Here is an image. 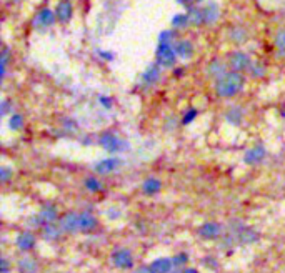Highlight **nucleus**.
<instances>
[{
	"label": "nucleus",
	"instance_id": "obj_1",
	"mask_svg": "<svg viewBox=\"0 0 285 273\" xmlns=\"http://www.w3.org/2000/svg\"><path fill=\"white\" fill-rule=\"evenodd\" d=\"M245 87V77L243 73L237 72H227L223 77L215 80V93L220 98H232L238 95Z\"/></svg>",
	"mask_w": 285,
	"mask_h": 273
},
{
	"label": "nucleus",
	"instance_id": "obj_2",
	"mask_svg": "<svg viewBox=\"0 0 285 273\" xmlns=\"http://www.w3.org/2000/svg\"><path fill=\"white\" fill-rule=\"evenodd\" d=\"M98 145L102 149L110 153V155H115V153H122L129 149V142L120 135H117L114 132H104L98 137Z\"/></svg>",
	"mask_w": 285,
	"mask_h": 273
},
{
	"label": "nucleus",
	"instance_id": "obj_3",
	"mask_svg": "<svg viewBox=\"0 0 285 273\" xmlns=\"http://www.w3.org/2000/svg\"><path fill=\"white\" fill-rule=\"evenodd\" d=\"M230 232H232V235L235 237L237 245H240V246L254 245L260 240V233H258L255 228H252V226H249V225L238 223V222L232 223Z\"/></svg>",
	"mask_w": 285,
	"mask_h": 273
},
{
	"label": "nucleus",
	"instance_id": "obj_4",
	"mask_svg": "<svg viewBox=\"0 0 285 273\" xmlns=\"http://www.w3.org/2000/svg\"><path fill=\"white\" fill-rule=\"evenodd\" d=\"M110 263L118 270H134V265H135L134 253L129 248H125V246H117L110 253Z\"/></svg>",
	"mask_w": 285,
	"mask_h": 273
},
{
	"label": "nucleus",
	"instance_id": "obj_5",
	"mask_svg": "<svg viewBox=\"0 0 285 273\" xmlns=\"http://www.w3.org/2000/svg\"><path fill=\"white\" fill-rule=\"evenodd\" d=\"M198 237L202 240H207V242H218L223 237V225L218 222H203L197 228Z\"/></svg>",
	"mask_w": 285,
	"mask_h": 273
},
{
	"label": "nucleus",
	"instance_id": "obj_6",
	"mask_svg": "<svg viewBox=\"0 0 285 273\" xmlns=\"http://www.w3.org/2000/svg\"><path fill=\"white\" fill-rule=\"evenodd\" d=\"M58 226H60L64 233L75 235V233L80 232V213L74 212V210L64 213V215H60V218H58Z\"/></svg>",
	"mask_w": 285,
	"mask_h": 273
},
{
	"label": "nucleus",
	"instance_id": "obj_7",
	"mask_svg": "<svg viewBox=\"0 0 285 273\" xmlns=\"http://www.w3.org/2000/svg\"><path fill=\"white\" fill-rule=\"evenodd\" d=\"M175 45L172 44H158L157 47V64L160 67H174L177 62Z\"/></svg>",
	"mask_w": 285,
	"mask_h": 273
},
{
	"label": "nucleus",
	"instance_id": "obj_8",
	"mask_svg": "<svg viewBox=\"0 0 285 273\" xmlns=\"http://www.w3.org/2000/svg\"><path fill=\"white\" fill-rule=\"evenodd\" d=\"M252 64H254V62H252L250 57L245 52L235 50V52H232L229 55V67L232 69V72L243 73V72L250 70Z\"/></svg>",
	"mask_w": 285,
	"mask_h": 273
},
{
	"label": "nucleus",
	"instance_id": "obj_9",
	"mask_svg": "<svg viewBox=\"0 0 285 273\" xmlns=\"http://www.w3.org/2000/svg\"><path fill=\"white\" fill-rule=\"evenodd\" d=\"M265 158H267V149H265L262 143L250 146V149L245 150V153H243V163L250 165V166L262 163Z\"/></svg>",
	"mask_w": 285,
	"mask_h": 273
},
{
	"label": "nucleus",
	"instance_id": "obj_10",
	"mask_svg": "<svg viewBox=\"0 0 285 273\" xmlns=\"http://www.w3.org/2000/svg\"><path fill=\"white\" fill-rule=\"evenodd\" d=\"M120 166H122V160L120 158L109 157V158L100 160V162H97L94 165V172L97 173V175H110V173L117 172Z\"/></svg>",
	"mask_w": 285,
	"mask_h": 273
},
{
	"label": "nucleus",
	"instance_id": "obj_11",
	"mask_svg": "<svg viewBox=\"0 0 285 273\" xmlns=\"http://www.w3.org/2000/svg\"><path fill=\"white\" fill-rule=\"evenodd\" d=\"M15 246L22 253H29V251H32L37 246V237L30 230L21 232L17 235V238H15Z\"/></svg>",
	"mask_w": 285,
	"mask_h": 273
},
{
	"label": "nucleus",
	"instance_id": "obj_12",
	"mask_svg": "<svg viewBox=\"0 0 285 273\" xmlns=\"http://www.w3.org/2000/svg\"><path fill=\"white\" fill-rule=\"evenodd\" d=\"M140 190H142V193L145 197H155L162 190V182L157 177H147L142 182Z\"/></svg>",
	"mask_w": 285,
	"mask_h": 273
},
{
	"label": "nucleus",
	"instance_id": "obj_13",
	"mask_svg": "<svg viewBox=\"0 0 285 273\" xmlns=\"http://www.w3.org/2000/svg\"><path fill=\"white\" fill-rule=\"evenodd\" d=\"M40 235H42V238L45 240V242L54 243V242H58V240L62 238L64 232H62L60 226H58V223H47L40 230Z\"/></svg>",
	"mask_w": 285,
	"mask_h": 273
},
{
	"label": "nucleus",
	"instance_id": "obj_14",
	"mask_svg": "<svg viewBox=\"0 0 285 273\" xmlns=\"http://www.w3.org/2000/svg\"><path fill=\"white\" fill-rule=\"evenodd\" d=\"M225 120H227V123H230L232 127H240L245 120V110L238 105L230 107V109L225 112Z\"/></svg>",
	"mask_w": 285,
	"mask_h": 273
},
{
	"label": "nucleus",
	"instance_id": "obj_15",
	"mask_svg": "<svg viewBox=\"0 0 285 273\" xmlns=\"http://www.w3.org/2000/svg\"><path fill=\"white\" fill-rule=\"evenodd\" d=\"M160 69L162 67L158 64H152L150 67H147V70H145L142 75V85L144 87L155 85L158 82V78H160Z\"/></svg>",
	"mask_w": 285,
	"mask_h": 273
},
{
	"label": "nucleus",
	"instance_id": "obj_16",
	"mask_svg": "<svg viewBox=\"0 0 285 273\" xmlns=\"http://www.w3.org/2000/svg\"><path fill=\"white\" fill-rule=\"evenodd\" d=\"M98 226V218L92 212H80V233H90Z\"/></svg>",
	"mask_w": 285,
	"mask_h": 273
},
{
	"label": "nucleus",
	"instance_id": "obj_17",
	"mask_svg": "<svg viewBox=\"0 0 285 273\" xmlns=\"http://www.w3.org/2000/svg\"><path fill=\"white\" fill-rule=\"evenodd\" d=\"M40 217L44 218L45 223H58V218H60V213H58L57 205L54 203H47L40 208Z\"/></svg>",
	"mask_w": 285,
	"mask_h": 273
},
{
	"label": "nucleus",
	"instance_id": "obj_18",
	"mask_svg": "<svg viewBox=\"0 0 285 273\" xmlns=\"http://www.w3.org/2000/svg\"><path fill=\"white\" fill-rule=\"evenodd\" d=\"M150 266L155 273H172L175 268L174 263H172V258H169V257L155 258L154 262L150 263Z\"/></svg>",
	"mask_w": 285,
	"mask_h": 273
},
{
	"label": "nucleus",
	"instance_id": "obj_19",
	"mask_svg": "<svg viewBox=\"0 0 285 273\" xmlns=\"http://www.w3.org/2000/svg\"><path fill=\"white\" fill-rule=\"evenodd\" d=\"M55 15L62 24L69 22L72 17V2L70 0H60L55 7Z\"/></svg>",
	"mask_w": 285,
	"mask_h": 273
},
{
	"label": "nucleus",
	"instance_id": "obj_20",
	"mask_svg": "<svg viewBox=\"0 0 285 273\" xmlns=\"http://www.w3.org/2000/svg\"><path fill=\"white\" fill-rule=\"evenodd\" d=\"M18 273H38V262L32 257H24L17 263Z\"/></svg>",
	"mask_w": 285,
	"mask_h": 273
},
{
	"label": "nucleus",
	"instance_id": "obj_21",
	"mask_svg": "<svg viewBox=\"0 0 285 273\" xmlns=\"http://www.w3.org/2000/svg\"><path fill=\"white\" fill-rule=\"evenodd\" d=\"M227 73V64L220 62V60H212L207 67V75L214 80H218Z\"/></svg>",
	"mask_w": 285,
	"mask_h": 273
},
{
	"label": "nucleus",
	"instance_id": "obj_22",
	"mask_svg": "<svg viewBox=\"0 0 285 273\" xmlns=\"http://www.w3.org/2000/svg\"><path fill=\"white\" fill-rule=\"evenodd\" d=\"M175 52L178 57L182 58H192V55H194V45H192L190 40H180V42L175 44Z\"/></svg>",
	"mask_w": 285,
	"mask_h": 273
},
{
	"label": "nucleus",
	"instance_id": "obj_23",
	"mask_svg": "<svg viewBox=\"0 0 285 273\" xmlns=\"http://www.w3.org/2000/svg\"><path fill=\"white\" fill-rule=\"evenodd\" d=\"M55 12H52L50 9H44L40 10V13L37 15L35 18V24L40 25V27H50L52 24L55 22Z\"/></svg>",
	"mask_w": 285,
	"mask_h": 273
},
{
	"label": "nucleus",
	"instance_id": "obj_24",
	"mask_svg": "<svg viewBox=\"0 0 285 273\" xmlns=\"http://www.w3.org/2000/svg\"><path fill=\"white\" fill-rule=\"evenodd\" d=\"M203 24H215L218 20V7L215 4H209L207 7H203Z\"/></svg>",
	"mask_w": 285,
	"mask_h": 273
},
{
	"label": "nucleus",
	"instance_id": "obj_25",
	"mask_svg": "<svg viewBox=\"0 0 285 273\" xmlns=\"http://www.w3.org/2000/svg\"><path fill=\"white\" fill-rule=\"evenodd\" d=\"M84 186H85V190L90 192V193H98V192H102L104 183L100 182V178H97V177H94V175H90V177H85V180H84Z\"/></svg>",
	"mask_w": 285,
	"mask_h": 273
},
{
	"label": "nucleus",
	"instance_id": "obj_26",
	"mask_svg": "<svg viewBox=\"0 0 285 273\" xmlns=\"http://www.w3.org/2000/svg\"><path fill=\"white\" fill-rule=\"evenodd\" d=\"M187 15H189L190 24H194V25H202L203 24V10L198 9V7H189Z\"/></svg>",
	"mask_w": 285,
	"mask_h": 273
},
{
	"label": "nucleus",
	"instance_id": "obj_27",
	"mask_svg": "<svg viewBox=\"0 0 285 273\" xmlns=\"http://www.w3.org/2000/svg\"><path fill=\"white\" fill-rule=\"evenodd\" d=\"M24 125H25L24 115H21V113H12L9 118V129L12 132H18L24 129Z\"/></svg>",
	"mask_w": 285,
	"mask_h": 273
},
{
	"label": "nucleus",
	"instance_id": "obj_28",
	"mask_svg": "<svg viewBox=\"0 0 285 273\" xmlns=\"http://www.w3.org/2000/svg\"><path fill=\"white\" fill-rule=\"evenodd\" d=\"M229 35H230V38L234 40L235 44H243L245 40H247V37H249L247 32H245V29H243V27H240V25L234 27V29L230 30Z\"/></svg>",
	"mask_w": 285,
	"mask_h": 273
},
{
	"label": "nucleus",
	"instance_id": "obj_29",
	"mask_svg": "<svg viewBox=\"0 0 285 273\" xmlns=\"http://www.w3.org/2000/svg\"><path fill=\"white\" fill-rule=\"evenodd\" d=\"M198 117V110L195 109V107H190V109H187L184 112L182 115V120H180V125H190L192 122H195V118Z\"/></svg>",
	"mask_w": 285,
	"mask_h": 273
},
{
	"label": "nucleus",
	"instance_id": "obj_30",
	"mask_svg": "<svg viewBox=\"0 0 285 273\" xmlns=\"http://www.w3.org/2000/svg\"><path fill=\"white\" fill-rule=\"evenodd\" d=\"M172 263H174L175 268H185L189 263V253H185V251L177 253V255L172 257Z\"/></svg>",
	"mask_w": 285,
	"mask_h": 273
},
{
	"label": "nucleus",
	"instance_id": "obj_31",
	"mask_svg": "<svg viewBox=\"0 0 285 273\" xmlns=\"http://www.w3.org/2000/svg\"><path fill=\"white\" fill-rule=\"evenodd\" d=\"M190 24L189 15L187 13H177V15L172 18V25L175 27V29H184V27H187Z\"/></svg>",
	"mask_w": 285,
	"mask_h": 273
},
{
	"label": "nucleus",
	"instance_id": "obj_32",
	"mask_svg": "<svg viewBox=\"0 0 285 273\" xmlns=\"http://www.w3.org/2000/svg\"><path fill=\"white\" fill-rule=\"evenodd\" d=\"M275 49L278 52V55L285 57V29L277 33V37H275Z\"/></svg>",
	"mask_w": 285,
	"mask_h": 273
},
{
	"label": "nucleus",
	"instance_id": "obj_33",
	"mask_svg": "<svg viewBox=\"0 0 285 273\" xmlns=\"http://www.w3.org/2000/svg\"><path fill=\"white\" fill-rule=\"evenodd\" d=\"M249 72L252 73V77H254V78H262L265 75V72H267V69H265V65L258 64V62H254Z\"/></svg>",
	"mask_w": 285,
	"mask_h": 273
},
{
	"label": "nucleus",
	"instance_id": "obj_34",
	"mask_svg": "<svg viewBox=\"0 0 285 273\" xmlns=\"http://www.w3.org/2000/svg\"><path fill=\"white\" fill-rule=\"evenodd\" d=\"M14 178V170L9 169V166H0V182L2 183H9L10 180Z\"/></svg>",
	"mask_w": 285,
	"mask_h": 273
},
{
	"label": "nucleus",
	"instance_id": "obj_35",
	"mask_svg": "<svg viewBox=\"0 0 285 273\" xmlns=\"http://www.w3.org/2000/svg\"><path fill=\"white\" fill-rule=\"evenodd\" d=\"M105 215H107L109 220H117V218H120L122 210L118 208V206H110V208H107V212H105Z\"/></svg>",
	"mask_w": 285,
	"mask_h": 273
},
{
	"label": "nucleus",
	"instance_id": "obj_36",
	"mask_svg": "<svg viewBox=\"0 0 285 273\" xmlns=\"http://www.w3.org/2000/svg\"><path fill=\"white\" fill-rule=\"evenodd\" d=\"M172 38H174V32L165 30L160 33V37H158V44H172Z\"/></svg>",
	"mask_w": 285,
	"mask_h": 273
},
{
	"label": "nucleus",
	"instance_id": "obj_37",
	"mask_svg": "<svg viewBox=\"0 0 285 273\" xmlns=\"http://www.w3.org/2000/svg\"><path fill=\"white\" fill-rule=\"evenodd\" d=\"M0 112H2V115H9L10 112L14 113V107H12L10 100H4L2 105H0Z\"/></svg>",
	"mask_w": 285,
	"mask_h": 273
},
{
	"label": "nucleus",
	"instance_id": "obj_38",
	"mask_svg": "<svg viewBox=\"0 0 285 273\" xmlns=\"http://www.w3.org/2000/svg\"><path fill=\"white\" fill-rule=\"evenodd\" d=\"M0 273H10V262L9 258H0Z\"/></svg>",
	"mask_w": 285,
	"mask_h": 273
},
{
	"label": "nucleus",
	"instance_id": "obj_39",
	"mask_svg": "<svg viewBox=\"0 0 285 273\" xmlns=\"http://www.w3.org/2000/svg\"><path fill=\"white\" fill-rule=\"evenodd\" d=\"M203 265L209 266V268H212V270L218 268V262L215 260V257H205V258H203Z\"/></svg>",
	"mask_w": 285,
	"mask_h": 273
},
{
	"label": "nucleus",
	"instance_id": "obj_40",
	"mask_svg": "<svg viewBox=\"0 0 285 273\" xmlns=\"http://www.w3.org/2000/svg\"><path fill=\"white\" fill-rule=\"evenodd\" d=\"M132 273H155L154 270H152L150 265H138L137 268H134V271Z\"/></svg>",
	"mask_w": 285,
	"mask_h": 273
},
{
	"label": "nucleus",
	"instance_id": "obj_41",
	"mask_svg": "<svg viewBox=\"0 0 285 273\" xmlns=\"http://www.w3.org/2000/svg\"><path fill=\"white\" fill-rule=\"evenodd\" d=\"M98 102H100V105L104 107V109H107V110L112 109V103H114L110 97H105V95H102L100 98H98Z\"/></svg>",
	"mask_w": 285,
	"mask_h": 273
},
{
	"label": "nucleus",
	"instance_id": "obj_42",
	"mask_svg": "<svg viewBox=\"0 0 285 273\" xmlns=\"http://www.w3.org/2000/svg\"><path fill=\"white\" fill-rule=\"evenodd\" d=\"M184 273H200V271H198L197 268H192V266H185Z\"/></svg>",
	"mask_w": 285,
	"mask_h": 273
},
{
	"label": "nucleus",
	"instance_id": "obj_43",
	"mask_svg": "<svg viewBox=\"0 0 285 273\" xmlns=\"http://www.w3.org/2000/svg\"><path fill=\"white\" fill-rule=\"evenodd\" d=\"M282 115L285 117V105H283V109H282Z\"/></svg>",
	"mask_w": 285,
	"mask_h": 273
},
{
	"label": "nucleus",
	"instance_id": "obj_44",
	"mask_svg": "<svg viewBox=\"0 0 285 273\" xmlns=\"http://www.w3.org/2000/svg\"><path fill=\"white\" fill-rule=\"evenodd\" d=\"M12 2H18V0H12Z\"/></svg>",
	"mask_w": 285,
	"mask_h": 273
},
{
	"label": "nucleus",
	"instance_id": "obj_45",
	"mask_svg": "<svg viewBox=\"0 0 285 273\" xmlns=\"http://www.w3.org/2000/svg\"><path fill=\"white\" fill-rule=\"evenodd\" d=\"M195 2H200V0H195Z\"/></svg>",
	"mask_w": 285,
	"mask_h": 273
}]
</instances>
